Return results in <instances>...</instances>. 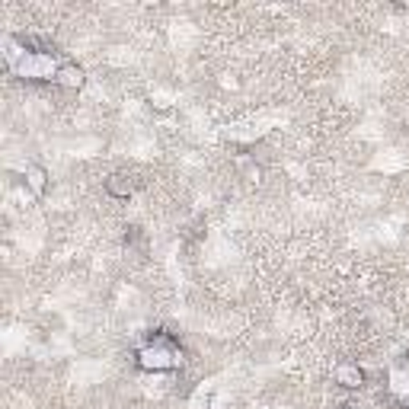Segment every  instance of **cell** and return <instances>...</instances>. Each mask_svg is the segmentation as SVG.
Returning a JSON list of instances; mask_svg holds the SVG:
<instances>
[{
  "label": "cell",
  "mask_w": 409,
  "mask_h": 409,
  "mask_svg": "<svg viewBox=\"0 0 409 409\" xmlns=\"http://www.w3.org/2000/svg\"><path fill=\"white\" fill-rule=\"evenodd\" d=\"M176 364H179V345L163 333L151 336L147 345L137 349V368L144 371H173Z\"/></svg>",
  "instance_id": "cell-1"
},
{
  "label": "cell",
  "mask_w": 409,
  "mask_h": 409,
  "mask_svg": "<svg viewBox=\"0 0 409 409\" xmlns=\"http://www.w3.org/2000/svg\"><path fill=\"white\" fill-rule=\"evenodd\" d=\"M54 84L64 87V90H80V87L87 84V77H84V70L77 68V64H61L58 77H54Z\"/></svg>",
  "instance_id": "cell-2"
},
{
  "label": "cell",
  "mask_w": 409,
  "mask_h": 409,
  "mask_svg": "<svg viewBox=\"0 0 409 409\" xmlns=\"http://www.w3.org/2000/svg\"><path fill=\"white\" fill-rule=\"evenodd\" d=\"M336 380H339L342 387H362L364 384V374H362V368H355V364H345V368H339V371H336Z\"/></svg>",
  "instance_id": "cell-3"
},
{
  "label": "cell",
  "mask_w": 409,
  "mask_h": 409,
  "mask_svg": "<svg viewBox=\"0 0 409 409\" xmlns=\"http://www.w3.org/2000/svg\"><path fill=\"white\" fill-rule=\"evenodd\" d=\"M45 179H48V173L42 167H29V170H26V182H29V189L36 192V195H42V192H45Z\"/></svg>",
  "instance_id": "cell-4"
},
{
  "label": "cell",
  "mask_w": 409,
  "mask_h": 409,
  "mask_svg": "<svg viewBox=\"0 0 409 409\" xmlns=\"http://www.w3.org/2000/svg\"><path fill=\"white\" fill-rule=\"evenodd\" d=\"M106 192L115 198H128L131 195V182L125 179V176H112V179L106 182Z\"/></svg>",
  "instance_id": "cell-5"
}]
</instances>
